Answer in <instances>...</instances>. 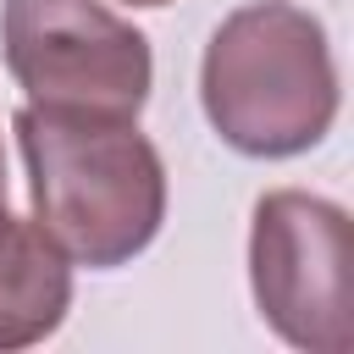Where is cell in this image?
Returning <instances> with one entry per match:
<instances>
[{
  "mask_svg": "<svg viewBox=\"0 0 354 354\" xmlns=\"http://www.w3.org/2000/svg\"><path fill=\"white\" fill-rule=\"evenodd\" d=\"M11 127L28 160L33 221L66 260L111 271L155 243L166 221V166L138 133V116L22 105Z\"/></svg>",
  "mask_w": 354,
  "mask_h": 354,
  "instance_id": "1",
  "label": "cell"
},
{
  "mask_svg": "<svg viewBox=\"0 0 354 354\" xmlns=\"http://www.w3.org/2000/svg\"><path fill=\"white\" fill-rule=\"evenodd\" d=\"M199 100L238 155L288 160L315 149L337 122V61L321 17L293 0L238 6L205 44Z\"/></svg>",
  "mask_w": 354,
  "mask_h": 354,
  "instance_id": "2",
  "label": "cell"
},
{
  "mask_svg": "<svg viewBox=\"0 0 354 354\" xmlns=\"http://www.w3.org/2000/svg\"><path fill=\"white\" fill-rule=\"evenodd\" d=\"M249 288L282 343L310 354H348L354 348L348 210L304 188L266 194L249 227Z\"/></svg>",
  "mask_w": 354,
  "mask_h": 354,
  "instance_id": "3",
  "label": "cell"
},
{
  "mask_svg": "<svg viewBox=\"0 0 354 354\" xmlns=\"http://www.w3.org/2000/svg\"><path fill=\"white\" fill-rule=\"evenodd\" d=\"M0 50L28 105L50 111L138 116L155 83L149 39L100 0H6Z\"/></svg>",
  "mask_w": 354,
  "mask_h": 354,
  "instance_id": "4",
  "label": "cell"
},
{
  "mask_svg": "<svg viewBox=\"0 0 354 354\" xmlns=\"http://www.w3.org/2000/svg\"><path fill=\"white\" fill-rule=\"evenodd\" d=\"M72 310V260L33 221L0 205V354L44 343Z\"/></svg>",
  "mask_w": 354,
  "mask_h": 354,
  "instance_id": "5",
  "label": "cell"
},
{
  "mask_svg": "<svg viewBox=\"0 0 354 354\" xmlns=\"http://www.w3.org/2000/svg\"><path fill=\"white\" fill-rule=\"evenodd\" d=\"M0 205H6V149H0Z\"/></svg>",
  "mask_w": 354,
  "mask_h": 354,
  "instance_id": "6",
  "label": "cell"
},
{
  "mask_svg": "<svg viewBox=\"0 0 354 354\" xmlns=\"http://www.w3.org/2000/svg\"><path fill=\"white\" fill-rule=\"evenodd\" d=\"M127 6H171V0H127Z\"/></svg>",
  "mask_w": 354,
  "mask_h": 354,
  "instance_id": "7",
  "label": "cell"
}]
</instances>
